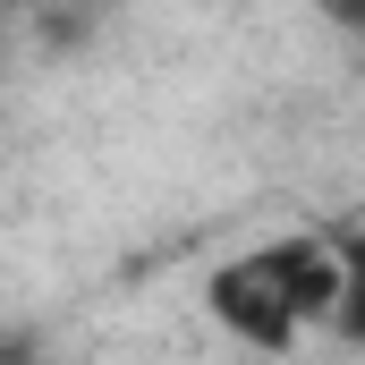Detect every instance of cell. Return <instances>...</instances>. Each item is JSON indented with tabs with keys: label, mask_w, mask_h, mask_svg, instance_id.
Masks as SVG:
<instances>
[{
	"label": "cell",
	"mask_w": 365,
	"mask_h": 365,
	"mask_svg": "<svg viewBox=\"0 0 365 365\" xmlns=\"http://www.w3.org/2000/svg\"><path fill=\"white\" fill-rule=\"evenodd\" d=\"M349 255L314 230H289V238H264L230 264H212L204 280V314L238 340V349H264V357H289L314 323H331L340 289H349Z\"/></svg>",
	"instance_id": "1"
},
{
	"label": "cell",
	"mask_w": 365,
	"mask_h": 365,
	"mask_svg": "<svg viewBox=\"0 0 365 365\" xmlns=\"http://www.w3.org/2000/svg\"><path fill=\"white\" fill-rule=\"evenodd\" d=\"M314 9H323L340 34H357V26H365V0H314Z\"/></svg>",
	"instance_id": "2"
}]
</instances>
